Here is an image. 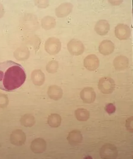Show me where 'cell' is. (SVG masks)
I'll return each mask as SVG.
<instances>
[{"mask_svg": "<svg viewBox=\"0 0 133 159\" xmlns=\"http://www.w3.org/2000/svg\"><path fill=\"white\" fill-rule=\"evenodd\" d=\"M129 65V60L125 56H118L113 61V66L117 71L126 70Z\"/></svg>", "mask_w": 133, "mask_h": 159, "instance_id": "obj_11", "label": "cell"}, {"mask_svg": "<svg viewBox=\"0 0 133 159\" xmlns=\"http://www.w3.org/2000/svg\"><path fill=\"white\" fill-rule=\"evenodd\" d=\"M114 49V44L109 40L102 41L99 46V51L101 54L103 55H109L112 54Z\"/></svg>", "mask_w": 133, "mask_h": 159, "instance_id": "obj_10", "label": "cell"}, {"mask_svg": "<svg viewBox=\"0 0 133 159\" xmlns=\"http://www.w3.org/2000/svg\"><path fill=\"white\" fill-rule=\"evenodd\" d=\"M95 30L98 35L105 36L110 30V25L107 20H100L95 25Z\"/></svg>", "mask_w": 133, "mask_h": 159, "instance_id": "obj_12", "label": "cell"}, {"mask_svg": "<svg viewBox=\"0 0 133 159\" xmlns=\"http://www.w3.org/2000/svg\"><path fill=\"white\" fill-rule=\"evenodd\" d=\"M26 74L21 64L11 61L0 62V89L13 92L23 85Z\"/></svg>", "mask_w": 133, "mask_h": 159, "instance_id": "obj_1", "label": "cell"}, {"mask_svg": "<svg viewBox=\"0 0 133 159\" xmlns=\"http://www.w3.org/2000/svg\"><path fill=\"white\" fill-rule=\"evenodd\" d=\"M61 43L59 39L51 37L47 40L45 45L46 52L51 55H55L61 51Z\"/></svg>", "mask_w": 133, "mask_h": 159, "instance_id": "obj_4", "label": "cell"}, {"mask_svg": "<svg viewBox=\"0 0 133 159\" xmlns=\"http://www.w3.org/2000/svg\"><path fill=\"white\" fill-rule=\"evenodd\" d=\"M69 53L74 56H79L83 54L85 48L82 42L77 39H71L67 45Z\"/></svg>", "mask_w": 133, "mask_h": 159, "instance_id": "obj_3", "label": "cell"}, {"mask_svg": "<svg viewBox=\"0 0 133 159\" xmlns=\"http://www.w3.org/2000/svg\"><path fill=\"white\" fill-rule=\"evenodd\" d=\"M76 117L78 121H87L90 117V113L86 109L79 108L75 112Z\"/></svg>", "mask_w": 133, "mask_h": 159, "instance_id": "obj_16", "label": "cell"}, {"mask_svg": "<svg viewBox=\"0 0 133 159\" xmlns=\"http://www.w3.org/2000/svg\"><path fill=\"white\" fill-rule=\"evenodd\" d=\"M83 138V135L80 131L74 130L69 133L67 139L70 145L75 146L81 143Z\"/></svg>", "mask_w": 133, "mask_h": 159, "instance_id": "obj_13", "label": "cell"}, {"mask_svg": "<svg viewBox=\"0 0 133 159\" xmlns=\"http://www.w3.org/2000/svg\"><path fill=\"white\" fill-rule=\"evenodd\" d=\"M80 98L85 104H91L96 99V93L94 89L91 87L84 88L80 93Z\"/></svg>", "mask_w": 133, "mask_h": 159, "instance_id": "obj_7", "label": "cell"}, {"mask_svg": "<svg viewBox=\"0 0 133 159\" xmlns=\"http://www.w3.org/2000/svg\"><path fill=\"white\" fill-rule=\"evenodd\" d=\"M56 20L53 17L47 16L43 20V25L45 29L49 30L56 25Z\"/></svg>", "mask_w": 133, "mask_h": 159, "instance_id": "obj_18", "label": "cell"}, {"mask_svg": "<svg viewBox=\"0 0 133 159\" xmlns=\"http://www.w3.org/2000/svg\"><path fill=\"white\" fill-rule=\"evenodd\" d=\"M115 34L119 40L128 39L130 37L131 30L129 26L123 24H119L115 29Z\"/></svg>", "mask_w": 133, "mask_h": 159, "instance_id": "obj_6", "label": "cell"}, {"mask_svg": "<svg viewBox=\"0 0 133 159\" xmlns=\"http://www.w3.org/2000/svg\"><path fill=\"white\" fill-rule=\"evenodd\" d=\"M62 119L61 116L58 114H52L48 119V124L53 128H58L61 124Z\"/></svg>", "mask_w": 133, "mask_h": 159, "instance_id": "obj_15", "label": "cell"}, {"mask_svg": "<svg viewBox=\"0 0 133 159\" xmlns=\"http://www.w3.org/2000/svg\"><path fill=\"white\" fill-rule=\"evenodd\" d=\"M99 64L98 58L95 54L88 55L84 60V67L89 71H95L98 68Z\"/></svg>", "mask_w": 133, "mask_h": 159, "instance_id": "obj_8", "label": "cell"}, {"mask_svg": "<svg viewBox=\"0 0 133 159\" xmlns=\"http://www.w3.org/2000/svg\"><path fill=\"white\" fill-rule=\"evenodd\" d=\"M73 5L69 2H65L60 4L55 10V14L58 17L63 18L67 16L72 11Z\"/></svg>", "mask_w": 133, "mask_h": 159, "instance_id": "obj_9", "label": "cell"}, {"mask_svg": "<svg viewBox=\"0 0 133 159\" xmlns=\"http://www.w3.org/2000/svg\"><path fill=\"white\" fill-rule=\"evenodd\" d=\"M100 155L102 159H115L117 156V150L112 144H105L100 150Z\"/></svg>", "mask_w": 133, "mask_h": 159, "instance_id": "obj_5", "label": "cell"}, {"mask_svg": "<svg viewBox=\"0 0 133 159\" xmlns=\"http://www.w3.org/2000/svg\"><path fill=\"white\" fill-rule=\"evenodd\" d=\"M35 81L38 85H41L44 82L45 77L43 73L40 71H37L35 74Z\"/></svg>", "mask_w": 133, "mask_h": 159, "instance_id": "obj_20", "label": "cell"}, {"mask_svg": "<svg viewBox=\"0 0 133 159\" xmlns=\"http://www.w3.org/2000/svg\"><path fill=\"white\" fill-rule=\"evenodd\" d=\"M48 94L50 98L55 101L61 99L63 96L62 89L57 85H52L49 88Z\"/></svg>", "mask_w": 133, "mask_h": 159, "instance_id": "obj_14", "label": "cell"}, {"mask_svg": "<svg viewBox=\"0 0 133 159\" xmlns=\"http://www.w3.org/2000/svg\"><path fill=\"white\" fill-rule=\"evenodd\" d=\"M46 143L45 140L42 139H38L34 142L33 149L35 152L42 153L46 149Z\"/></svg>", "mask_w": 133, "mask_h": 159, "instance_id": "obj_17", "label": "cell"}, {"mask_svg": "<svg viewBox=\"0 0 133 159\" xmlns=\"http://www.w3.org/2000/svg\"><path fill=\"white\" fill-rule=\"evenodd\" d=\"M105 111L108 114H111L114 113L116 111V108L114 104L112 103H109L106 106Z\"/></svg>", "mask_w": 133, "mask_h": 159, "instance_id": "obj_21", "label": "cell"}, {"mask_svg": "<svg viewBox=\"0 0 133 159\" xmlns=\"http://www.w3.org/2000/svg\"><path fill=\"white\" fill-rule=\"evenodd\" d=\"M126 127L127 130L130 131H133V117L129 118L126 120Z\"/></svg>", "mask_w": 133, "mask_h": 159, "instance_id": "obj_22", "label": "cell"}, {"mask_svg": "<svg viewBox=\"0 0 133 159\" xmlns=\"http://www.w3.org/2000/svg\"><path fill=\"white\" fill-rule=\"evenodd\" d=\"M98 87L102 93L111 94L115 89V82L114 80L110 77H103L99 81Z\"/></svg>", "mask_w": 133, "mask_h": 159, "instance_id": "obj_2", "label": "cell"}, {"mask_svg": "<svg viewBox=\"0 0 133 159\" xmlns=\"http://www.w3.org/2000/svg\"><path fill=\"white\" fill-rule=\"evenodd\" d=\"M59 67V62L56 61H52L49 62L46 66V70L50 73H55L57 72Z\"/></svg>", "mask_w": 133, "mask_h": 159, "instance_id": "obj_19", "label": "cell"}]
</instances>
